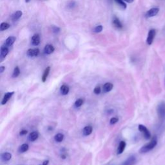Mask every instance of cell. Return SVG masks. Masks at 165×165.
<instances>
[{
    "mask_svg": "<svg viewBox=\"0 0 165 165\" xmlns=\"http://www.w3.org/2000/svg\"><path fill=\"white\" fill-rule=\"evenodd\" d=\"M63 139H64V135L63 134H61V133L57 134L54 136V140L58 143L62 142L63 141Z\"/></svg>",
    "mask_w": 165,
    "mask_h": 165,
    "instance_id": "cell-23",
    "label": "cell"
},
{
    "mask_svg": "<svg viewBox=\"0 0 165 165\" xmlns=\"http://www.w3.org/2000/svg\"><path fill=\"white\" fill-rule=\"evenodd\" d=\"M159 11V8H152V9H150V10H148V11L146 12L145 14V17L147 18H152L155 16L157 14H158V12Z\"/></svg>",
    "mask_w": 165,
    "mask_h": 165,
    "instance_id": "cell-7",
    "label": "cell"
},
{
    "mask_svg": "<svg viewBox=\"0 0 165 165\" xmlns=\"http://www.w3.org/2000/svg\"><path fill=\"white\" fill-rule=\"evenodd\" d=\"M48 163H49V161L48 160H45V161H43V165H48Z\"/></svg>",
    "mask_w": 165,
    "mask_h": 165,
    "instance_id": "cell-35",
    "label": "cell"
},
{
    "mask_svg": "<svg viewBox=\"0 0 165 165\" xmlns=\"http://www.w3.org/2000/svg\"><path fill=\"white\" fill-rule=\"evenodd\" d=\"M136 157L134 155H132L129 156L124 162H123L121 165H135V164L136 163Z\"/></svg>",
    "mask_w": 165,
    "mask_h": 165,
    "instance_id": "cell-6",
    "label": "cell"
},
{
    "mask_svg": "<svg viewBox=\"0 0 165 165\" xmlns=\"http://www.w3.org/2000/svg\"><path fill=\"white\" fill-rule=\"evenodd\" d=\"M5 70V67L3 66L0 67V73H3L4 72V70Z\"/></svg>",
    "mask_w": 165,
    "mask_h": 165,
    "instance_id": "cell-34",
    "label": "cell"
},
{
    "mask_svg": "<svg viewBox=\"0 0 165 165\" xmlns=\"http://www.w3.org/2000/svg\"><path fill=\"white\" fill-rule=\"evenodd\" d=\"M118 120H119L118 118H117V117H112V118L110 119V123L111 124H114L117 123Z\"/></svg>",
    "mask_w": 165,
    "mask_h": 165,
    "instance_id": "cell-31",
    "label": "cell"
},
{
    "mask_svg": "<svg viewBox=\"0 0 165 165\" xmlns=\"http://www.w3.org/2000/svg\"><path fill=\"white\" fill-rule=\"evenodd\" d=\"M29 146L27 143H24V144L21 145L18 148V151L20 153H24L26 152V151L29 150Z\"/></svg>",
    "mask_w": 165,
    "mask_h": 165,
    "instance_id": "cell-21",
    "label": "cell"
},
{
    "mask_svg": "<svg viewBox=\"0 0 165 165\" xmlns=\"http://www.w3.org/2000/svg\"><path fill=\"white\" fill-rule=\"evenodd\" d=\"M138 129H139V130L143 134V136L145 137L146 139H150L151 138L150 132L145 125H143V124H139V126H138Z\"/></svg>",
    "mask_w": 165,
    "mask_h": 165,
    "instance_id": "cell-3",
    "label": "cell"
},
{
    "mask_svg": "<svg viewBox=\"0 0 165 165\" xmlns=\"http://www.w3.org/2000/svg\"><path fill=\"white\" fill-rule=\"evenodd\" d=\"M9 47L5 45H3L1 47V51H0V62H2L3 60L6 58L8 54H9Z\"/></svg>",
    "mask_w": 165,
    "mask_h": 165,
    "instance_id": "cell-5",
    "label": "cell"
},
{
    "mask_svg": "<svg viewBox=\"0 0 165 165\" xmlns=\"http://www.w3.org/2000/svg\"><path fill=\"white\" fill-rule=\"evenodd\" d=\"M52 31L53 33L58 34V33H59V32H60V29L58 27V26H52Z\"/></svg>",
    "mask_w": 165,
    "mask_h": 165,
    "instance_id": "cell-30",
    "label": "cell"
},
{
    "mask_svg": "<svg viewBox=\"0 0 165 165\" xmlns=\"http://www.w3.org/2000/svg\"><path fill=\"white\" fill-rule=\"evenodd\" d=\"M157 145H158V138H157L156 136H153L149 143H148L147 144L145 145L141 148V149L139 150V153H147L148 151L153 150L156 147Z\"/></svg>",
    "mask_w": 165,
    "mask_h": 165,
    "instance_id": "cell-1",
    "label": "cell"
},
{
    "mask_svg": "<svg viewBox=\"0 0 165 165\" xmlns=\"http://www.w3.org/2000/svg\"><path fill=\"white\" fill-rule=\"evenodd\" d=\"M20 74V69L18 67H16L12 73V77H17Z\"/></svg>",
    "mask_w": 165,
    "mask_h": 165,
    "instance_id": "cell-26",
    "label": "cell"
},
{
    "mask_svg": "<svg viewBox=\"0 0 165 165\" xmlns=\"http://www.w3.org/2000/svg\"><path fill=\"white\" fill-rule=\"evenodd\" d=\"M42 165H43V164H42Z\"/></svg>",
    "mask_w": 165,
    "mask_h": 165,
    "instance_id": "cell-39",
    "label": "cell"
},
{
    "mask_svg": "<svg viewBox=\"0 0 165 165\" xmlns=\"http://www.w3.org/2000/svg\"><path fill=\"white\" fill-rule=\"evenodd\" d=\"M39 137V134L37 132H32L29 136V140L30 141H35L37 139V138Z\"/></svg>",
    "mask_w": 165,
    "mask_h": 165,
    "instance_id": "cell-16",
    "label": "cell"
},
{
    "mask_svg": "<svg viewBox=\"0 0 165 165\" xmlns=\"http://www.w3.org/2000/svg\"><path fill=\"white\" fill-rule=\"evenodd\" d=\"M75 5H76V4H75V2L74 1H72L69 2V3L68 4V5H67V7H68L69 9H73L74 7H75Z\"/></svg>",
    "mask_w": 165,
    "mask_h": 165,
    "instance_id": "cell-32",
    "label": "cell"
},
{
    "mask_svg": "<svg viewBox=\"0 0 165 165\" xmlns=\"http://www.w3.org/2000/svg\"><path fill=\"white\" fill-rule=\"evenodd\" d=\"M10 26V24L6 22H3L1 23V25H0V30H1V31H4L5 30L9 29Z\"/></svg>",
    "mask_w": 165,
    "mask_h": 165,
    "instance_id": "cell-24",
    "label": "cell"
},
{
    "mask_svg": "<svg viewBox=\"0 0 165 165\" xmlns=\"http://www.w3.org/2000/svg\"><path fill=\"white\" fill-rule=\"evenodd\" d=\"M55 48L52 45H47L44 48V53L45 54H51L54 52Z\"/></svg>",
    "mask_w": 165,
    "mask_h": 165,
    "instance_id": "cell-13",
    "label": "cell"
},
{
    "mask_svg": "<svg viewBox=\"0 0 165 165\" xmlns=\"http://www.w3.org/2000/svg\"><path fill=\"white\" fill-rule=\"evenodd\" d=\"M16 37L14 36H10L5 40V42L4 43V45L7 46L8 47H11V46L14 44V42L16 41Z\"/></svg>",
    "mask_w": 165,
    "mask_h": 165,
    "instance_id": "cell-14",
    "label": "cell"
},
{
    "mask_svg": "<svg viewBox=\"0 0 165 165\" xmlns=\"http://www.w3.org/2000/svg\"><path fill=\"white\" fill-rule=\"evenodd\" d=\"M21 16H22V12L20 11V10H18V11H16L14 14H13L12 16V21H16L18 20L19 19H20Z\"/></svg>",
    "mask_w": 165,
    "mask_h": 165,
    "instance_id": "cell-22",
    "label": "cell"
},
{
    "mask_svg": "<svg viewBox=\"0 0 165 165\" xmlns=\"http://www.w3.org/2000/svg\"><path fill=\"white\" fill-rule=\"evenodd\" d=\"M157 112L159 120L162 121H165V101L161 102L157 107Z\"/></svg>",
    "mask_w": 165,
    "mask_h": 165,
    "instance_id": "cell-2",
    "label": "cell"
},
{
    "mask_svg": "<svg viewBox=\"0 0 165 165\" xmlns=\"http://www.w3.org/2000/svg\"><path fill=\"white\" fill-rule=\"evenodd\" d=\"M39 50L38 48H30L26 52V55L29 57H36L39 55Z\"/></svg>",
    "mask_w": 165,
    "mask_h": 165,
    "instance_id": "cell-8",
    "label": "cell"
},
{
    "mask_svg": "<svg viewBox=\"0 0 165 165\" xmlns=\"http://www.w3.org/2000/svg\"><path fill=\"white\" fill-rule=\"evenodd\" d=\"M124 1H126L127 3H132L134 1V0H124Z\"/></svg>",
    "mask_w": 165,
    "mask_h": 165,
    "instance_id": "cell-37",
    "label": "cell"
},
{
    "mask_svg": "<svg viewBox=\"0 0 165 165\" xmlns=\"http://www.w3.org/2000/svg\"><path fill=\"white\" fill-rule=\"evenodd\" d=\"M126 142L124 141H121L120 142V145L118 146L117 150V155H120V154L122 153L123 152V151L125 149L126 147Z\"/></svg>",
    "mask_w": 165,
    "mask_h": 165,
    "instance_id": "cell-11",
    "label": "cell"
},
{
    "mask_svg": "<svg viewBox=\"0 0 165 165\" xmlns=\"http://www.w3.org/2000/svg\"><path fill=\"white\" fill-rule=\"evenodd\" d=\"M32 45L34 46H38L40 43V37L39 34H34L31 38Z\"/></svg>",
    "mask_w": 165,
    "mask_h": 165,
    "instance_id": "cell-12",
    "label": "cell"
},
{
    "mask_svg": "<svg viewBox=\"0 0 165 165\" xmlns=\"http://www.w3.org/2000/svg\"><path fill=\"white\" fill-rule=\"evenodd\" d=\"M50 71V67H48L46 68V69L45 70L44 72H43V74L42 75V77H41V80L43 82H45L46 81H47V77L48 76V74H49Z\"/></svg>",
    "mask_w": 165,
    "mask_h": 165,
    "instance_id": "cell-19",
    "label": "cell"
},
{
    "mask_svg": "<svg viewBox=\"0 0 165 165\" xmlns=\"http://www.w3.org/2000/svg\"><path fill=\"white\" fill-rule=\"evenodd\" d=\"M69 90H70V88H69V86L68 85H63L60 87L61 94L63 96L67 95V94H68L69 92Z\"/></svg>",
    "mask_w": 165,
    "mask_h": 165,
    "instance_id": "cell-18",
    "label": "cell"
},
{
    "mask_svg": "<svg viewBox=\"0 0 165 165\" xmlns=\"http://www.w3.org/2000/svg\"><path fill=\"white\" fill-rule=\"evenodd\" d=\"M115 2L119 5V6L122 8L123 9H126V5L125 3L123 1V0H115Z\"/></svg>",
    "mask_w": 165,
    "mask_h": 165,
    "instance_id": "cell-25",
    "label": "cell"
},
{
    "mask_svg": "<svg viewBox=\"0 0 165 165\" xmlns=\"http://www.w3.org/2000/svg\"><path fill=\"white\" fill-rule=\"evenodd\" d=\"M12 158V154L9 152H5L1 154V159L3 161H9Z\"/></svg>",
    "mask_w": 165,
    "mask_h": 165,
    "instance_id": "cell-20",
    "label": "cell"
},
{
    "mask_svg": "<svg viewBox=\"0 0 165 165\" xmlns=\"http://www.w3.org/2000/svg\"><path fill=\"white\" fill-rule=\"evenodd\" d=\"M27 134V130H21L20 133V136H24V135H26Z\"/></svg>",
    "mask_w": 165,
    "mask_h": 165,
    "instance_id": "cell-33",
    "label": "cell"
},
{
    "mask_svg": "<svg viewBox=\"0 0 165 165\" xmlns=\"http://www.w3.org/2000/svg\"><path fill=\"white\" fill-rule=\"evenodd\" d=\"M14 92H7L6 94H5L3 98L2 101H1V105H4L6 104L9 101V100L10 97L14 95Z\"/></svg>",
    "mask_w": 165,
    "mask_h": 165,
    "instance_id": "cell-9",
    "label": "cell"
},
{
    "mask_svg": "<svg viewBox=\"0 0 165 165\" xmlns=\"http://www.w3.org/2000/svg\"><path fill=\"white\" fill-rule=\"evenodd\" d=\"M103 27L102 25H98V26H96L95 28L94 29V32H95V33H99V32H101L103 31Z\"/></svg>",
    "mask_w": 165,
    "mask_h": 165,
    "instance_id": "cell-29",
    "label": "cell"
},
{
    "mask_svg": "<svg viewBox=\"0 0 165 165\" xmlns=\"http://www.w3.org/2000/svg\"><path fill=\"white\" fill-rule=\"evenodd\" d=\"M61 158L62 159H65L66 158H67V155H66V154H65V153H62V155H61Z\"/></svg>",
    "mask_w": 165,
    "mask_h": 165,
    "instance_id": "cell-36",
    "label": "cell"
},
{
    "mask_svg": "<svg viewBox=\"0 0 165 165\" xmlns=\"http://www.w3.org/2000/svg\"><path fill=\"white\" fill-rule=\"evenodd\" d=\"M112 23L113 26H115V28H117V29H123V25L121 22L120 21V20H119V19L114 16L113 18V20H112Z\"/></svg>",
    "mask_w": 165,
    "mask_h": 165,
    "instance_id": "cell-10",
    "label": "cell"
},
{
    "mask_svg": "<svg viewBox=\"0 0 165 165\" xmlns=\"http://www.w3.org/2000/svg\"><path fill=\"white\" fill-rule=\"evenodd\" d=\"M101 86L99 85H97L95 88L94 89V92L96 95H99V94L101 93Z\"/></svg>",
    "mask_w": 165,
    "mask_h": 165,
    "instance_id": "cell-28",
    "label": "cell"
},
{
    "mask_svg": "<svg viewBox=\"0 0 165 165\" xmlns=\"http://www.w3.org/2000/svg\"><path fill=\"white\" fill-rule=\"evenodd\" d=\"M155 34H156V31L155 29H151L150 31L148 32L147 39V43L148 45H151L152 44L153 39L155 38Z\"/></svg>",
    "mask_w": 165,
    "mask_h": 165,
    "instance_id": "cell-4",
    "label": "cell"
},
{
    "mask_svg": "<svg viewBox=\"0 0 165 165\" xmlns=\"http://www.w3.org/2000/svg\"><path fill=\"white\" fill-rule=\"evenodd\" d=\"M83 103H84V100L81 98H79V99H78L76 100V101H75L74 105L76 108H79V107L82 106Z\"/></svg>",
    "mask_w": 165,
    "mask_h": 165,
    "instance_id": "cell-27",
    "label": "cell"
},
{
    "mask_svg": "<svg viewBox=\"0 0 165 165\" xmlns=\"http://www.w3.org/2000/svg\"><path fill=\"white\" fill-rule=\"evenodd\" d=\"M92 127L91 126H86L83 130V134L85 136H90L92 132Z\"/></svg>",
    "mask_w": 165,
    "mask_h": 165,
    "instance_id": "cell-17",
    "label": "cell"
},
{
    "mask_svg": "<svg viewBox=\"0 0 165 165\" xmlns=\"http://www.w3.org/2000/svg\"><path fill=\"white\" fill-rule=\"evenodd\" d=\"M113 87V85L112 83H106L103 85V92L105 93L109 92L111 90H112V88Z\"/></svg>",
    "mask_w": 165,
    "mask_h": 165,
    "instance_id": "cell-15",
    "label": "cell"
},
{
    "mask_svg": "<svg viewBox=\"0 0 165 165\" xmlns=\"http://www.w3.org/2000/svg\"><path fill=\"white\" fill-rule=\"evenodd\" d=\"M31 1V0H25V2L26 3H29V2H30Z\"/></svg>",
    "mask_w": 165,
    "mask_h": 165,
    "instance_id": "cell-38",
    "label": "cell"
}]
</instances>
